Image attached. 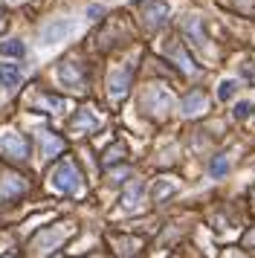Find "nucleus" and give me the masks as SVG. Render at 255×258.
Masks as SVG:
<instances>
[{
    "mask_svg": "<svg viewBox=\"0 0 255 258\" xmlns=\"http://www.w3.org/2000/svg\"><path fill=\"white\" fill-rule=\"evenodd\" d=\"M38 140H41V157L44 160H52V157H58V154L64 151V140L55 137V134H49V131H41Z\"/></svg>",
    "mask_w": 255,
    "mask_h": 258,
    "instance_id": "obj_9",
    "label": "nucleus"
},
{
    "mask_svg": "<svg viewBox=\"0 0 255 258\" xmlns=\"http://www.w3.org/2000/svg\"><path fill=\"white\" fill-rule=\"evenodd\" d=\"M183 32H185V38L192 41L195 49L209 52V41H206V32H203V21H200V18H188V21L183 24Z\"/></svg>",
    "mask_w": 255,
    "mask_h": 258,
    "instance_id": "obj_6",
    "label": "nucleus"
},
{
    "mask_svg": "<svg viewBox=\"0 0 255 258\" xmlns=\"http://www.w3.org/2000/svg\"><path fill=\"white\" fill-rule=\"evenodd\" d=\"M23 79V70L18 64H0V84L3 87H18Z\"/></svg>",
    "mask_w": 255,
    "mask_h": 258,
    "instance_id": "obj_15",
    "label": "nucleus"
},
{
    "mask_svg": "<svg viewBox=\"0 0 255 258\" xmlns=\"http://www.w3.org/2000/svg\"><path fill=\"white\" fill-rule=\"evenodd\" d=\"M23 191H26V180H23V177L9 174L3 183H0V203H9V200L21 198Z\"/></svg>",
    "mask_w": 255,
    "mask_h": 258,
    "instance_id": "obj_8",
    "label": "nucleus"
},
{
    "mask_svg": "<svg viewBox=\"0 0 255 258\" xmlns=\"http://www.w3.org/2000/svg\"><path fill=\"white\" fill-rule=\"evenodd\" d=\"M58 82L64 84V87L81 90V87H84V73H81L79 64H73V61H64V64L58 67Z\"/></svg>",
    "mask_w": 255,
    "mask_h": 258,
    "instance_id": "obj_7",
    "label": "nucleus"
},
{
    "mask_svg": "<svg viewBox=\"0 0 255 258\" xmlns=\"http://www.w3.org/2000/svg\"><path fill=\"white\" fill-rule=\"evenodd\" d=\"M76 32V24L73 21H67V18H58V21H49V24L41 29V44H46V47H52V44H58V41H64V38H70Z\"/></svg>",
    "mask_w": 255,
    "mask_h": 258,
    "instance_id": "obj_4",
    "label": "nucleus"
},
{
    "mask_svg": "<svg viewBox=\"0 0 255 258\" xmlns=\"http://www.w3.org/2000/svg\"><path fill=\"white\" fill-rule=\"evenodd\" d=\"M168 12H171V9H168V3H151L148 9H145V24L148 26H162L165 24V21H168Z\"/></svg>",
    "mask_w": 255,
    "mask_h": 258,
    "instance_id": "obj_13",
    "label": "nucleus"
},
{
    "mask_svg": "<svg viewBox=\"0 0 255 258\" xmlns=\"http://www.w3.org/2000/svg\"><path fill=\"white\" fill-rule=\"evenodd\" d=\"M41 105H46L52 113H58V110H64V107H67V102H64V99H58V96L44 93V96H41Z\"/></svg>",
    "mask_w": 255,
    "mask_h": 258,
    "instance_id": "obj_20",
    "label": "nucleus"
},
{
    "mask_svg": "<svg viewBox=\"0 0 255 258\" xmlns=\"http://www.w3.org/2000/svg\"><path fill=\"white\" fill-rule=\"evenodd\" d=\"M252 110H255L252 102H238V105H235V119H246V116H252Z\"/></svg>",
    "mask_w": 255,
    "mask_h": 258,
    "instance_id": "obj_23",
    "label": "nucleus"
},
{
    "mask_svg": "<svg viewBox=\"0 0 255 258\" xmlns=\"http://www.w3.org/2000/svg\"><path fill=\"white\" fill-rule=\"evenodd\" d=\"M122 157H125V145H119V142H116L113 148H107V151H104V165L110 168V165H113V163H119Z\"/></svg>",
    "mask_w": 255,
    "mask_h": 258,
    "instance_id": "obj_19",
    "label": "nucleus"
},
{
    "mask_svg": "<svg viewBox=\"0 0 255 258\" xmlns=\"http://www.w3.org/2000/svg\"><path fill=\"white\" fill-rule=\"evenodd\" d=\"M64 235H67V229H46L44 235L35 238V249H38V252H49V249H55V246L64 241Z\"/></svg>",
    "mask_w": 255,
    "mask_h": 258,
    "instance_id": "obj_10",
    "label": "nucleus"
},
{
    "mask_svg": "<svg viewBox=\"0 0 255 258\" xmlns=\"http://www.w3.org/2000/svg\"><path fill=\"white\" fill-rule=\"evenodd\" d=\"M171 55L180 61V64H183V70H185V73H195V70H197L195 64L188 61V55H185V49H183V47H174V49H171Z\"/></svg>",
    "mask_w": 255,
    "mask_h": 258,
    "instance_id": "obj_22",
    "label": "nucleus"
},
{
    "mask_svg": "<svg viewBox=\"0 0 255 258\" xmlns=\"http://www.w3.org/2000/svg\"><path fill=\"white\" fill-rule=\"evenodd\" d=\"M87 15L96 21V18H102V15H104V9H102V6H90V9H87Z\"/></svg>",
    "mask_w": 255,
    "mask_h": 258,
    "instance_id": "obj_24",
    "label": "nucleus"
},
{
    "mask_svg": "<svg viewBox=\"0 0 255 258\" xmlns=\"http://www.w3.org/2000/svg\"><path fill=\"white\" fill-rule=\"evenodd\" d=\"M142 195H145V186H142L139 180H134V183L125 188V195H122V206H125V209H137L139 203H142Z\"/></svg>",
    "mask_w": 255,
    "mask_h": 258,
    "instance_id": "obj_14",
    "label": "nucleus"
},
{
    "mask_svg": "<svg viewBox=\"0 0 255 258\" xmlns=\"http://www.w3.org/2000/svg\"><path fill=\"white\" fill-rule=\"evenodd\" d=\"M49 183H52V188L64 191V195H79L81 191V171L76 168L73 160H61V163L52 168Z\"/></svg>",
    "mask_w": 255,
    "mask_h": 258,
    "instance_id": "obj_1",
    "label": "nucleus"
},
{
    "mask_svg": "<svg viewBox=\"0 0 255 258\" xmlns=\"http://www.w3.org/2000/svg\"><path fill=\"white\" fill-rule=\"evenodd\" d=\"M142 107L148 110V113H168L174 107V96L168 93V87H162V84H151L148 90H145V96H142Z\"/></svg>",
    "mask_w": 255,
    "mask_h": 258,
    "instance_id": "obj_2",
    "label": "nucleus"
},
{
    "mask_svg": "<svg viewBox=\"0 0 255 258\" xmlns=\"http://www.w3.org/2000/svg\"><path fill=\"white\" fill-rule=\"evenodd\" d=\"M235 90H238V82H232V79H223V82L218 84V99H220V102H229L232 96H235Z\"/></svg>",
    "mask_w": 255,
    "mask_h": 258,
    "instance_id": "obj_18",
    "label": "nucleus"
},
{
    "mask_svg": "<svg viewBox=\"0 0 255 258\" xmlns=\"http://www.w3.org/2000/svg\"><path fill=\"white\" fill-rule=\"evenodd\" d=\"M0 52L9 55V58H21L23 52H26V47H23V41H15V38H12V41H3V44H0Z\"/></svg>",
    "mask_w": 255,
    "mask_h": 258,
    "instance_id": "obj_17",
    "label": "nucleus"
},
{
    "mask_svg": "<svg viewBox=\"0 0 255 258\" xmlns=\"http://www.w3.org/2000/svg\"><path fill=\"white\" fill-rule=\"evenodd\" d=\"M206 105H209V99L200 93V90H192V93L180 102V107H183L185 116H197V113H203V110H206Z\"/></svg>",
    "mask_w": 255,
    "mask_h": 258,
    "instance_id": "obj_11",
    "label": "nucleus"
},
{
    "mask_svg": "<svg viewBox=\"0 0 255 258\" xmlns=\"http://www.w3.org/2000/svg\"><path fill=\"white\" fill-rule=\"evenodd\" d=\"M174 191H177V180H171V177H162V180L154 183V200H157V203L165 200L168 195H174Z\"/></svg>",
    "mask_w": 255,
    "mask_h": 258,
    "instance_id": "obj_16",
    "label": "nucleus"
},
{
    "mask_svg": "<svg viewBox=\"0 0 255 258\" xmlns=\"http://www.w3.org/2000/svg\"><path fill=\"white\" fill-rule=\"evenodd\" d=\"M131 90V67H116L107 76V93L110 99H122Z\"/></svg>",
    "mask_w": 255,
    "mask_h": 258,
    "instance_id": "obj_5",
    "label": "nucleus"
},
{
    "mask_svg": "<svg viewBox=\"0 0 255 258\" xmlns=\"http://www.w3.org/2000/svg\"><path fill=\"white\" fill-rule=\"evenodd\" d=\"M0 151L12 160H26L29 157V142L18 131H6V134H0Z\"/></svg>",
    "mask_w": 255,
    "mask_h": 258,
    "instance_id": "obj_3",
    "label": "nucleus"
},
{
    "mask_svg": "<svg viewBox=\"0 0 255 258\" xmlns=\"http://www.w3.org/2000/svg\"><path fill=\"white\" fill-rule=\"evenodd\" d=\"M226 171H229V160H226L223 154L215 157V160H212V177H223Z\"/></svg>",
    "mask_w": 255,
    "mask_h": 258,
    "instance_id": "obj_21",
    "label": "nucleus"
},
{
    "mask_svg": "<svg viewBox=\"0 0 255 258\" xmlns=\"http://www.w3.org/2000/svg\"><path fill=\"white\" fill-rule=\"evenodd\" d=\"M249 244H255V235H249Z\"/></svg>",
    "mask_w": 255,
    "mask_h": 258,
    "instance_id": "obj_25",
    "label": "nucleus"
},
{
    "mask_svg": "<svg viewBox=\"0 0 255 258\" xmlns=\"http://www.w3.org/2000/svg\"><path fill=\"white\" fill-rule=\"evenodd\" d=\"M99 125H102V122H99V116H93V110H87V107H84V110H79V113H76V119H73V125H70V128L76 131V134H87V131H96Z\"/></svg>",
    "mask_w": 255,
    "mask_h": 258,
    "instance_id": "obj_12",
    "label": "nucleus"
}]
</instances>
